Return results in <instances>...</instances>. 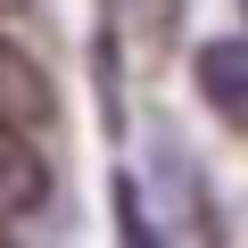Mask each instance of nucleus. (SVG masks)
I'll return each mask as SVG.
<instances>
[{"instance_id": "nucleus-1", "label": "nucleus", "mask_w": 248, "mask_h": 248, "mask_svg": "<svg viewBox=\"0 0 248 248\" xmlns=\"http://www.w3.org/2000/svg\"><path fill=\"white\" fill-rule=\"evenodd\" d=\"M141 207H157V215H166V240H182V248H223L215 182L199 174V157H190L174 133L149 149V190H141Z\"/></svg>"}, {"instance_id": "nucleus-2", "label": "nucleus", "mask_w": 248, "mask_h": 248, "mask_svg": "<svg viewBox=\"0 0 248 248\" xmlns=\"http://www.w3.org/2000/svg\"><path fill=\"white\" fill-rule=\"evenodd\" d=\"M0 124H9V133H50V124H58V83L9 33H0Z\"/></svg>"}, {"instance_id": "nucleus-3", "label": "nucleus", "mask_w": 248, "mask_h": 248, "mask_svg": "<svg viewBox=\"0 0 248 248\" xmlns=\"http://www.w3.org/2000/svg\"><path fill=\"white\" fill-rule=\"evenodd\" d=\"M190 83H199V99L232 124V133H248V42H199V58H190Z\"/></svg>"}, {"instance_id": "nucleus-4", "label": "nucleus", "mask_w": 248, "mask_h": 248, "mask_svg": "<svg viewBox=\"0 0 248 248\" xmlns=\"http://www.w3.org/2000/svg\"><path fill=\"white\" fill-rule=\"evenodd\" d=\"M50 199V157L33 149V133L0 124V215H33Z\"/></svg>"}, {"instance_id": "nucleus-5", "label": "nucleus", "mask_w": 248, "mask_h": 248, "mask_svg": "<svg viewBox=\"0 0 248 248\" xmlns=\"http://www.w3.org/2000/svg\"><path fill=\"white\" fill-rule=\"evenodd\" d=\"M116 25L141 33V50H174L182 42V0H116Z\"/></svg>"}, {"instance_id": "nucleus-6", "label": "nucleus", "mask_w": 248, "mask_h": 248, "mask_svg": "<svg viewBox=\"0 0 248 248\" xmlns=\"http://www.w3.org/2000/svg\"><path fill=\"white\" fill-rule=\"evenodd\" d=\"M116 248H166V232H157V215L141 207V182H133V174H116Z\"/></svg>"}, {"instance_id": "nucleus-7", "label": "nucleus", "mask_w": 248, "mask_h": 248, "mask_svg": "<svg viewBox=\"0 0 248 248\" xmlns=\"http://www.w3.org/2000/svg\"><path fill=\"white\" fill-rule=\"evenodd\" d=\"M25 9H33V0H0V17H25Z\"/></svg>"}, {"instance_id": "nucleus-8", "label": "nucleus", "mask_w": 248, "mask_h": 248, "mask_svg": "<svg viewBox=\"0 0 248 248\" xmlns=\"http://www.w3.org/2000/svg\"><path fill=\"white\" fill-rule=\"evenodd\" d=\"M240 9H248V0H240Z\"/></svg>"}]
</instances>
